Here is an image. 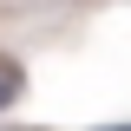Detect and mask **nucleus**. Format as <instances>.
Instances as JSON below:
<instances>
[{
  "label": "nucleus",
  "mask_w": 131,
  "mask_h": 131,
  "mask_svg": "<svg viewBox=\"0 0 131 131\" xmlns=\"http://www.w3.org/2000/svg\"><path fill=\"white\" fill-rule=\"evenodd\" d=\"M13 92H20V72H13V66H0V105H13Z\"/></svg>",
  "instance_id": "f257e3e1"
},
{
  "label": "nucleus",
  "mask_w": 131,
  "mask_h": 131,
  "mask_svg": "<svg viewBox=\"0 0 131 131\" xmlns=\"http://www.w3.org/2000/svg\"><path fill=\"white\" fill-rule=\"evenodd\" d=\"M105 131H131V125H105Z\"/></svg>",
  "instance_id": "f03ea898"
}]
</instances>
